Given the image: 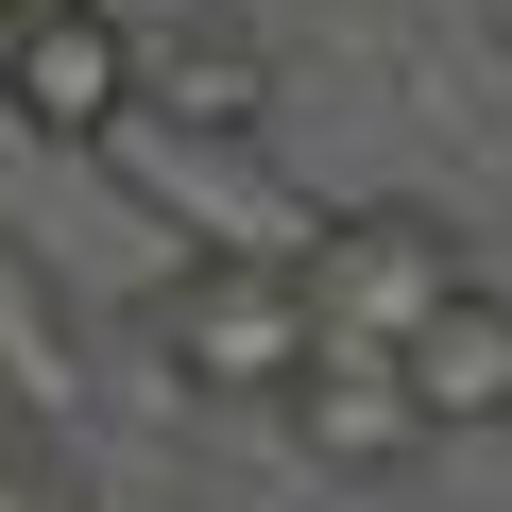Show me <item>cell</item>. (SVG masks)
I'll use <instances>...</instances> for the list:
<instances>
[{
  "label": "cell",
  "mask_w": 512,
  "mask_h": 512,
  "mask_svg": "<svg viewBox=\"0 0 512 512\" xmlns=\"http://www.w3.org/2000/svg\"><path fill=\"white\" fill-rule=\"evenodd\" d=\"M154 359H171L188 393H274V376L308 359V274L256 256V239L171 256V274H154Z\"/></svg>",
  "instance_id": "1"
},
{
  "label": "cell",
  "mask_w": 512,
  "mask_h": 512,
  "mask_svg": "<svg viewBox=\"0 0 512 512\" xmlns=\"http://www.w3.org/2000/svg\"><path fill=\"white\" fill-rule=\"evenodd\" d=\"M0 103H18L35 137H120L137 18H120V0H0Z\"/></svg>",
  "instance_id": "2"
},
{
  "label": "cell",
  "mask_w": 512,
  "mask_h": 512,
  "mask_svg": "<svg viewBox=\"0 0 512 512\" xmlns=\"http://www.w3.org/2000/svg\"><path fill=\"white\" fill-rule=\"evenodd\" d=\"M444 291H461V256H444V222H410V205H359V222L308 239V342H376V359H393Z\"/></svg>",
  "instance_id": "3"
},
{
  "label": "cell",
  "mask_w": 512,
  "mask_h": 512,
  "mask_svg": "<svg viewBox=\"0 0 512 512\" xmlns=\"http://www.w3.org/2000/svg\"><path fill=\"white\" fill-rule=\"evenodd\" d=\"M274 410H291V444H308L325 478H393V461L427 444V410H410V376H393L376 342H308V359L274 376Z\"/></svg>",
  "instance_id": "4"
},
{
  "label": "cell",
  "mask_w": 512,
  "mask_h": 512,
  "mask_svg": "<svg viewBox=\"0 0 512 512\" xmlns=\"http://www.w3.org/2000/svg\"><path fill=\"white\" fill-rule=\"evenodd\" d=\"M137 137H256L274 120V69H256V35L239 18H188V35H137V103H120Z\"/></svg>",
  "instance_id": "5"
},
{
  "label": "cell",
  "mask_w": 512,
  "mask_h": 512,
  "mask_svg": "<svg viewBox=\"0 0 512 512\" xmlns=\"http://www.w3.org/2000/svg\"><path fill=\"white\" fill-rule=\"evenodd\" d=\"M393 376H410V410L427 427H512V291H444L410 342H393Z\"/></svg>",
  "instance_id": "6"
},
{
  "label": "cell",
  "mask_w": 512,
  "mask_h": 512,
  "mask_svg": "<svg viewBox=\"0 0 512 512\" xmlns=\"http://www.w3.org/2000/svg\"><path fill=\"white\" fill-rule=\"evenodd\" d=\"M0 393H18V410H69V308L35 291V256H0Z\"/></svg>",
  "instance_id": "7"
},
{
  "label": "cell",
  "mask_w": 512,
  "mask_h": 512,
  "mask_svg": "<svg viewBox=\"0 0 512 512\" xmlns=\"http://www.w3.org/2000/svg\"><path fill=\"white\" fill-rule=\"evenodd\" d=\"M18 427H35V410H18V393H0V444H18Z\"/></svg>",
  "instance_id": "8"
}]
</instances>
